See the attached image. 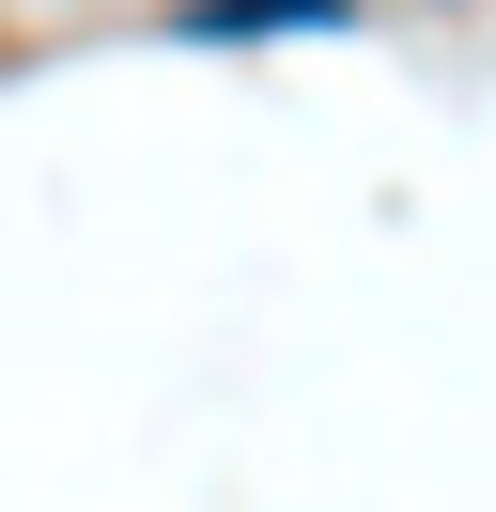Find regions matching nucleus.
Wrapping results in <instances>:
<instances>
[{"mask_svg":"<svg viewBox=\"0 0 496 512\" xmlns=\"http://www.w3.org/2000/svg\"><path fill=\"white\" fill-rule=\"evenodd\" d=\"M171 32H202V47H264V32H341V0H186Z\"/></svg>","mask_w":496,"mask_h":512,"instance_id":"obj_1","label":"nucleus"}]
</instances>
